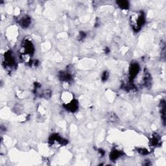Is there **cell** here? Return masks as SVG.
<instances>
[{"label": "cell", "mask_w": 166, "mask_h": 166, "mask_svg": "<svg viewBox=\"0 0 166 166\" xmlns=\"http://www.w3.org/2000/svg\"><path fill=\"white\" fill-rule=\"evenodd\" d=\"M64 106L67 110L72 112H74L75 111H77L78 108H79L78 102L77 100L75 99H73L72 101H71L70 102H68V103L64 104Z\"/></svg>", "instance_id": "277c9868"}, {"label": "cell", "mask_w": 166, "mask_h": 166, "mask_svg": "<svg viewBox=\"0 0 166 166\" xmlns=\"http://www.w3.org/2000/svg\"><path fill=\"white\" fill-rule=\"evenodd\" d=\"M123 155V153L121 151L118 150L116 149H114L111 151L110 155V159L112 161H115L117 159H118L119 157H121Z\"/></svg>", "instance_id": "8992f818"}, {"label": "cell", "mask_w": 166, "mask_h": 166, "mask_svg": "<svg viewBox=\"0 0 166 166\" xmlns=\"http://www.w3.org/2000/svg\"><path fill=\"white\" fill-rule=\"evenodd\" d=\"M108 73L107 72H103L102 75V81H106V80L108 79Z\"/></svg>", "instance_id": "5bb4252c"}, {"label": "cell", "mask_w": 166, "mask_h": 166, "mask_svg": "<svg viewBox=\"0 0 166 166\" xmlns=\"http://www.w3.org/2000/svg\"><path fill=\"white\" fill-rule=\"evenodd\" d=\"M108 119H109V121L112 122V123H118L119 121L118 116H117L114 113L110 114Z\"/></svg>", "instance_id": "8fae6325"}, {"label": "cell", "mask_w": 166, "mask_h": 166, "mask_svg": "<svg viewBox=\"0 0 166 166\" xmlns=\"http://www.w3.org/2000/svg\"><path fill=\"white\" fill-rule=\"evenodd\" d=\"M22 49L23 51V55L22 57L24 58L25 60H26V57L29 58V56H32L34 53V51H35L33 44L32 43V42L28 40V39H25V40H23Z\"/></svg>", "instance_id": "7a4b0ae2"}, {"label": "cell", "mask_w": 166, "mask_h": 166, "mask_svg": "<svg viewBox=\"0 0 166 166\" xmlns=\"http://www.w3.org/2000/svg\"><path fill=\"white\" fill-rule=\"evenodd\" d=\"M159 141H160V137L157 135V134L153 135L150 140V142L152 146H157L158 144L159 143Z\"/></svg>", "instance_id": "30bf717a"}, {"label": "cell", "mask_w": 166, "mask_h": 166, "mask_svg": "<svg viewBox=\"0 0 166 166\" xmlns=\"http://www.w3.org/2000/svg\"><path fill=\"white\" fill-rule=\"evenodd\" d=\"M131 21L134 30L138 31L145 22V14L143 12H139L134 15H132L131 17Z\"/></svg>", "instance_id": "6da1fadb"}, {"label": "cell", "mask_w": 166, "mask_h": 166, "mask_svg": "<svg viewBox=\"0 0 166 166\" xmlns=\"http://www.w3.org/2000/svg\"><path fill=\"white\" fill-rule=\"evenodd\" d=\"M5 64L9 67H13L15 65V60L11 51H8L5 54Z\"/></svg>", "instance_id": "5b68a950"}, {"label": "cell", "mask_w": 166, "mask_h": 166, "mask_svg": "<svg viewBox=\"0 0 166 166\" xmlns=\"http://www.w3.org/2000/svg\"><path fill=\"white\" fill-rule=\"evenodd\" d=\"M59 79L62 81H70L72 79V74L69 72H61L59 73Z\"/></svg>", "instance_id": "52a82bcc"}, {"label": "cell", "mask_w": 166, "mask_h": 166, "mask_svg": "<svg viewBox=\"0 0 166 166\" xmlns=\"http://www.w3.org/2000/svg\"><path fill=\"white\" fill-rule=\"evenodd\" d=\"M43 97H45L46 99H48V98H50L51 97V92L49 91V90H46L43 92Z\"/></svg>", "instance_id": "7c38bea8"}, {"label": "cell", "mask_w": 166, "mask_h": 166, "mask_svg": "<svg viewBox=\"0 0 166 166\" xmlns=\"http://www.w3.org/2000/svg\"><path fill=\"white\" fill-rule=\"evenodd\" d=\"M138 151L141 155H147V154L149 153V151L146 149H142V148H140V149H138Z\"/></svg>", "instance_id": "4fadbf2b"}, {"label": "cell", "mask_w": 166, "mask_h": 166, "mask_svg": "<svg viewBox=\"0 0 166 166\" xmlns=\"http://www.w3.org/2000/svg\"><path fill=\"white\" fill-rule=\"evenodd\" d=\"M85 36H86V34L84 32H80L79 35V40H82V39H84L85 38Z\"/></svg>", "instance_id": "9a60e30c"}, {"label": "cell", "mask_w": 166, "mask_h": 166, "mask_svg": "<svg viewBox=\"0 0 166 166\" xmlns=\"http://www.w3.org/2000/svg\"><path fill=\"white\" fill-rule=\"evenodd\" d=\"M116 3L118 4V5L122 9L127 10L129 7V3L127 1H118Z\"/></svg>", "instance_id": "9c48e42d"}, {"label": "cell", "mask_w": 166, "mask_h": 166, "mask_svg": "<svg viewBox=\"0 0 166 166\" xmlns=\"http://www.w3.org/2000/svg\"><path fill=\"white\" fill-rule=\"evenodd\" d=\"M19 23L23 28H27L31 24V18L27 16H24L20 19Z\"/></svg>", "instance_id": "ba28073f"}, {"label": "cell", "mask_w": 166, "mask_h": 166, "mask_svg": "<svg viewBox=\"0 0 166 166\" xmlns=\"http://www.w3.org/2000/svg\"><path fill=\"white\" fill-rule=\"evenodd\" d=\"M140 72V66L136 62L132 63L129 68V76H130V80H133L134 78L136 77V75L138 74Z\"/></svg>", "instance_id": "3957f363"}]
</instances>
